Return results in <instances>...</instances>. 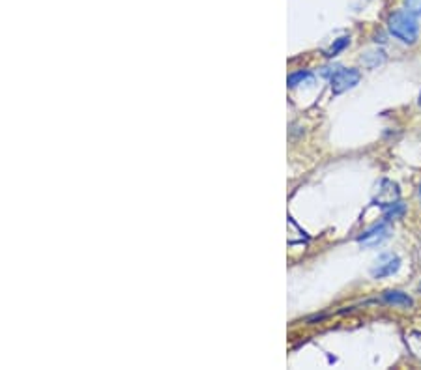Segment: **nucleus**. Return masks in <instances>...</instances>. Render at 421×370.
Here are the masks:
<instances>
[{
	"label": "nucleus",
	"instance_id": "nucleus-6",
	"mask_svg": "<svg viewBox=\"0 0 421 370\" xmlns=\"http://www.w3.org/2000/svg\"><path fill=\"white\" fill-rule=\"evenodd\" d=\"M384 301L393 306H412V300L399 290H389L384 294Z\"/></svg>",
	"mask_w": 421,
	"mask_h": 370
},
{
	"label": "nucleus",
	"instance_id": "nucleus-8",
	"mask_svg": "<svg viewBox=\"0 0 421 370\" xmlns=\"http://www.w3.org/2000/svg\"><path fill=\"white\" fill-rule=\"evenodd\" d=\"M313 81H315L313 73H309V71H296V73H292V75L288 77V86H290V88H296V86H300V84L303 83L313 84Z\"/></svg>",
	"mask_w": 421,
	"mask_h": 370
},
{
	"label": "nucleus",
	"instance_id": "nucleus-4",
	"mask_svg": "<svg viewBox=\"0 0 421 370\" xmlns=\"http://www.w3.org/2000/svg\"><path fill=\"white\" fill-rule=\"evenodd\" d=\"M399 268H401V260L395 255H382L375 260V266L371 268V275L375 279H382V277L397 273Z\"/></svg>",
	"mask_w": 421,
	"mask_h": 370
},
{
	"label": "nucleus",
	"instance_id": "nucleus-7",
	"mask_svg": "<svg viewBox=\"0 0 421 370\" xmlns=\"http://www.w3.org/2000/svg\"><path fill=\"white\" fill-rule=\"evenodd\" d=\"M406 348L414 356L415 359H421V333L420 331H412L406 335Z\"/></svg>",
	"mask_w": 421,
	"mask_h": 370
},
{
	"label": "nucleus",
	"instance_id": "nucleus-3",
	"mask_svg": "<svg viewBox=\"0 0 421 370\" xmlns=\"http://www.w3.org/2000/svg\"><path fill=\"white\" fill-rule=\"evenodd\" d=\"M362 79V73L357 70H337L332 75V92L333 94H343L346 90L354 88Z\"/></svg>",
	"mask_w": 421,
	"mask_h": 370
},
{
	"label": "nucleus",
	"instance_id": "nucleus-9",
	"mask_svg": "<svg viewBox=\"0 0 421 370\" xmlns=\"http://www.w3.org/2000/svg\"><path fill=\"white\" fill-rule=\"evenodd\" d=\"M348 41H350V39H348V38H341V39H339V41H335V43H333L332 47H330V49L326 51V57H330V58L337 57V52L343 51L346 45H348Z\"/></svg>",
	"mask_w": 421,
	"mask_h": 370
},
{
	"label": "nucleus",
	"instance_id": "nucleus-2",
	"mask_svg": "<svg viewBox=\"0 0 421 370\" xmlns=\"http://www.w3.org/2000/svg\"><path fill=\"white\" fill-rule=\"evenodd\" d=\"M401 198L399 185L391 179H382L377 187V195H375V204L382 206V208H391L395 206Z\"/></svg>",
	"mask_w": 421,
	"mask_h": 370
},
{
	"label": "nucleus",
	"instance_id": "nucleus-5",
	"mask_svg": "<svg viewBox=\"0 0 421 370\" xmlns=\"http://www.w3.org/2000/svg\"><path fill=\"white\" fill-rule=\"evenodd\" d=\"M388 236H389L388 226H386V224H377V226H373V228L367 230L365 234H362V236L357 237V243H359L362 247H365V249H373V247H378V245H380V243H382Z\"/></svg>",
	"mask_w": 421,
	"mask_h": 370
},
{
	"label": "nucleus",
	"instance_id": "nucleus-1",
	"mask_svg": "<svg viewBox=\"0 0 421 370\" xmlns=\"http://www.w3.org/2000/svg\"><path fill=\"white\" fill-rule=\"evenodd\" d=\"M389 32L393 34L397 39H401L402 43H415L418 34H420V26L415 21V15L410 12H395L389 15L388 19Z\"/></svg>",
	"mask_w": 421,
	"mask_h": 370
},
{
	"label": "nucleus",
	"instance_id": "nucleus-10",
	"mask_svg": "<svg viewBox=\"0 0 421 370\" xmlns=\"http://www.w3.org/2000/svg\"><path fill=\"white\" fill-rule=\"evenodd\" d=\"M404 8L412 15H421V0H404Z\"/></svg>",
	"mask_w": 421,
	"mask_h": 370
},
{
	"label": "nucleus",
	"instance_id": "nucleus-12",
	"mask_svg": "<svg viewBox=\"0 0 421 370\" xmlns=\"http://www.w3.org/2000/svg\"><path fill=\"white\" fill-rule=\"evenodd\" d=\"M420 105H421V94H420Z\"/></svg>",
	"mask_w": 421,
	"mask_h": 370
},
{
	"label": "nucleus",
	"instance_id": "nucleus-11",
	"mask_svg": "<svg viewBox=\"0 0 421 370\" xmlns=\"http://www.w3.org/2000/svg\"><path fill=\"white\" fill-rule=\"evenodd\" d=\"M418 197H420V202H421V185H420V189H418Z\"/></svg>",
	"mask_w": 421,
	"mask_h": 370
}]
</instances>
